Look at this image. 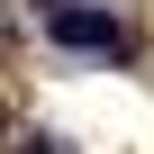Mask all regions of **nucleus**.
<instances>
[{"instance_id":"nucleus-2","label":"nucleus","mask_w":154,"mask_h":154,"mask_svg":"<svg viewBox=\"0 0 154 154\" xmlns=\"http://www.w3.org/2000/svg\"><path fill=\"white\" fill-rule=\"evenodd\" d=\"M18 154H54V136H18Z\"/></svg>"},{"instance_id":"nucleus-1","label":"nucleus","mask_w":154,"mask_h":154,"mask_svg":"<svg viewBox=\"0 0 154 154\" xmlns=\"http://www.w3.org/2000/svg\"><path fill=\"white\" fill-rule=\"evenodd\" d=\"M45 36L72 45V54H127V45H136L109 0H54V9H45Z\"/></svg>"}]
</instances>
